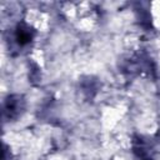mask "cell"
I'll use <instances>...</instances> for the list:
<instances>
[{"label":"cell","instance_id":"1","mask_svg":"<svg viewBox=\"0 0 160 160\" xmlns=\"http://www.w3.org/2000/svg\"><path fill=\"white\" fill-rule=\"evenodd\" d=\"M26 110V100L20 94L8 95L2 105V119L5 121H16L19 120Z\"/></svg>","mask_w":160,"mask_h":160},{"label":"cell","instance_id":"2","mask_svg":"<svg viewBox=\"0 0 160 160\" xmlns=\"http://www.w3.org/2000/svg\"><path fill=\"white\" fill-rule=\"evenodd\" d=\"M35 35H36V32H35L34 28H31L29 24H26L24 21L18 22L14 29V32H12V38L19 48H25V46L30 45L32 42Z\"/></svg>","mask_w":160,"mask_h":160},{"label":"cell","instance_id":"3","mask_svg":"<svg viewBox=\"0 0 160 160\" xmlns=\"http://www.w3.org/2000/svg\"><path fill=\"white\" fill-rule=\"evenodd\" d=\"M132 151L139 160H154V148L142 136H135L134 138Z\"/></svg>","mask_w":160,"mask_h":160},{"label":"cell","instance_id":"4","mask_svg":"<svg viewBox=\"0 0 160 160\" xmlns=\"http://www.w3.org/2000/svg\"><path fill=\"white\" fill-rule=\"evenodd\" d=\"M80 89L82 91V94L85 95V98L88 100H91L96 92H98V89H99V82L96 79L91 78V76H88L85 79L81 80L80 82Z\"/></svg>","mask_w":160,"mask_h":160}]
</instances>
